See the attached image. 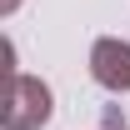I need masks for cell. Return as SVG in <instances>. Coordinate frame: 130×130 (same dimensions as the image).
I'll return each mask as SVG.
<instances>
[{
    "label": "cell",
    "mask_w": 130,
    "mask_h": 130,
    "mask_svg": "<svg viewBox=\"0 0 130 130\" xmlns=\"http://www.w3.org/2000/svg\"><path fill=\"white\" fill-rule=\"evenodd\" d=\"M45 120H50V85L35 80V75H20L15 45L5 40V110H0V125L5 130H40Z\"/></svg>",
    "instance_id": "obj_1"
},
{
    "label": "cell",
    "mask_w": 130,
    "mask_h": 130,
    "mask_svg": "<svg viewBox=\"0 0 130 130\" xmlns=\"http://www.w3.org/2000/svg\"><path fill=\"white\" fill-rule=\"evenodd\" d=\"M90 75H95L105 90H130V45L125 40H95V50H90Z\"/></svg>",
    "instance_id": "obj_2"
},
{
    "label": "cell",
    "mask_w": 130,
    "mask_h": 130,
    "mask_svg": "<svg viewBox=\"0 0 130 130\" xmlns=\"http://www.w3.org/2000/svg\"><path fill=\"white\" fill-rule=\"evenodd\" d=\"M15 5H20V0H0V10H5V15H10V10H15Z\"/></svg>",
    "instance_id": "obj_3"
},
{
    "label": "cell",
    "mask_w": 130,
    "mask_h": 130,
    "mask_svg": "<svg viewBox=\"0 0 130 130\" xmlns=\"http://www.w3.org/2000/svg\"><path fill=\"white\" fill-rule=\"evenodd\" d=\"M105 130H125V125H105Z\"/></svg>",
    "instance_id": "obj_4"
}]
</instances>
